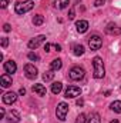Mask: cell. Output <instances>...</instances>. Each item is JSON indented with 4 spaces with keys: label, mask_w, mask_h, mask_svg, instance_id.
Segmentation results:
<instances>
[{
    "label": "cell",
    "mask_w": 121,
    "mask_h": 123,
    "mask_svg": "<svg viewBox=\"0 0 121 123\" xmlns=\"http://www.w3.org/2000/svg\"><path fill=\"white\" fill-rule=\"evenodd\" d=\"M110 123H118V120H113V122H110Z\"/></svg>",
    "instance_id": "obj_36"
},
{
    "label": "cell",
    "mask_w": 121,
    "mask_h": 123,
    "mask_svg": "<svg viewBox=\"0 0 121 123\" xmlns=\"http://www.w3.org/2000/svg\"><path fill=\"white\" fill-rule=\"evenodd\" d=\"M0 113H1V116H3V117L6 116V110H4V107H0Z\"/></svg>",
    "instance_id": "obj_34"
},
{
    "label": "cell",
    "mask_w": 121,
    "mask_h": 123,
    "mask_svg": "<svg viewBox=\"0 0 121 123\" xmlns=\"http://www.w3.org/2000/svg\"><path fill=\"white\" fill-rule=\"evenodd\" d=\"M11 76L9 74V73H4V74H1V77H0V85H1V87H9V86H11Z\"/></svg>",
    "instance_id": "obj_12"
},
{
    "label": "cell",
    "mask_w": 121,
    "mask_h": 123,
    "mask_svg": "<svg viewBox=\"0 0 121 123\" xmlns=\"http://www.w3.org/2000/svg\"><path fill=\"white\" fill-rule=\"evenodd\" d=\"M76 123H86V115H84V113L78 115L77 119H76Z\"/></svg>",
    "instance_id": "obj_24"
},
{
    "label": "cell",
    "mask_w": 121,
    "mask_h": 123,
    "mask_svg": "<svg viewBox=\"0 0 121 123\" xmlns=\"http://www.w3.org/2000/svg\"><path fill=\"white\" fill-rule=\"evenodd\" d=\"M19 93H20V94H26V89H24V87H22V89L19 90Z\"/></svg>",
    "instance_id": "obj_35"
},
{
    "label": "cell",
    "mask_w": 121,
    "mask_h": 123,
    "mask_svg": "<svg viewBox=\"0 0 121 123\" xmlns=\"http://www.w3.org/2000/svg\"><path fill=\"white\" fill-rule=\"evenodd\" d=\"M34 7V3L31 0H27V1H17L14 4V12L17 14H24L27 12H30L31 9Z\"/></svg>",
    "instance_id": "obj_2"
},
{
    "label": "cell",
    "mask_w": 121,
    "mask_h": 123,
    "mask_svg": "<svg viewBox=\"0 0 121 123\" xmlns=\"http://www.w3.org/2000/svg\"><path fill=\"white\" fill-rule=\"evenodd\" d=\"M76 27H77L78 33H86V31L88 30V22L87 20H78L76 23Z\"/></svg>",
    "instance_id": "obj_13"
},
{
    "label": "cell",
    "mask_w": 121,
    "mask_h": 123,
    "mask_svg": "<svg viewBox=\"0 0 121 123\" xmlns=\"http://www.w3.org/2000/svg\"><path fill=\"white\" fill-rule=\"evenodd\" d=\"M88 46H90L91 50H98L103 46V39L100 36H97V34H93L88 39Z\"/></svg>",
    "instance_id": "obj_5"
},
{
    "label": "cell",
    "mask_w": 121,
    "mask_h": 123,
    "mask_svg": "<svg viewBox=\"0 0 121 123\" xmlns=\"http://www.w3.org/2000/svg\"><path fill=\"white\" fill-rule=\"evenodd\" d=\"M4 119H7L10 123H19L20 122V113L17 110H10Z\"/></svg>",
    "instance_id": "obj_11"
},
{
    "label": "cell",
    "mask_w": 121,
    "mask_h": 123,
    "mask_svg": "<svg viewBox=\"0 0 121 123\" xmlns=\"http://www.w3.org/2000/svg\"><path fill=\"white\" fill-rule=\"evenodd\" d=\"M46 42V36H43V34H40V36H36V37H33L30 42H29V49H37L41 43H44Z\"/></svg>",
    "instance_id": "obj_8"
},
{
    "label": "cell",
    "mask_w": 121,
    "mask_h": 123,
    "mask_svg": "<svg viewBox=\"0 0 121 123\" xmlns=\"http://www.w3.org/2000/svg\"><path fill=\"white\" fill-rule=\"evenodd\" d=\"M51 47H53V46H51L50 43H46V44H44V50H46V52H51V50H50Z\"/></svg>",
    "instance_id": "obj_29"
},
{
    "label": "cell",
    "mask_w": 121,
    "mask_h": 123,
    "mask_svg": "<svg viewBox=\"0 0 121 123\" xmlns=\"http://www.w3.org/2000/svg\"><path fill=\"white\" fill-rule=\"evenodd\" d=\"M84 74H86V70L83 67H80V66H74L68 72V77L71 80H81L84 77Z\"/></svg>",
    "instance_id": "obj_3"
},
{
    "label": "cell",
    "mask_w": 121,
    "mask_h": 123,
    "mask_svg": "<svg viewBox=\"0 0 121 123\" xmlns=\"http://www.w3.org/2000/svg\"><path fill=\"white\" fill-rule=\"evenodd\" d=\"M37 67L34 66V64H31V63H27L26 66H24V74H26V77L27 79H30V80H33V79H36L37 77Z\"/></svg>",
    "instance_id": "obj_6"
},
{
    "label": "cell",
    "mask_w": 121,
    "mask_h": 123,
    "mask_svg": "<svg viewBox=\"0 0 121 123\" xmlns=\"http://www.w3.org/2000/svg\"><path fill=\"white\" fill-rule=\"evenodd\" d=\"M33 92L36 93L37 96H46V87H44V85H40V83H37V85H34L33 86Z\"/></svg>",
    "instance_id": "obj_14"
},
{
    "label": "cell",
    "mask_w": 121,
    "mask_h": 123,
    "mask_svg": "<svg viewBox=\"0 0 121 123\" xmlns=\"http://www.w3.org/2000/svg\"><path fill=\"white\" fill-rule=\"evenodd\" d=\"M93 67H94V77L95 79H103L105 74V69H104V63L101 57H94L93 59Z\"/></svg>",
    "instance_id": "obj_1"
},
{
    "label": "cell",
    "mask_w": 121,
    "mask_h": 123,
    "mask_svg": "<svg viewBox=\"0 0 121 123\" xmlns=\"http://www.w3.org/2000/svg\"><path fill=\"white\" fill-rule=\"evenodd\" d=\"M7 4H9V0H1V1H0V6H1L3 9L7 7Z\"/></svg>",
    "instance_id": "obj_30"
},
{
    "label": "cell",
    "mask_w": 121,
    "mask_h": 123,
    "mask_svg": "<svg viewBox=\"0 0 121 123\" xmlns=\"http://www.w3.org/2000/svg\"><path fill=\"white\" fill-rule=\"evenodd\" d=\"M53 47H54L57 52H61V46H60V44H53Z\"/></svg>",
    "instance_id": "obj_32"
},
{
    "label": "cell",
    "mask_w": 121,
    "mask_h": 123,
    "mask_svg": "<svg viewBox=\"0 0 121 123\" xmlns=\"http://www.w3.org/2000/svg\"><path fill=\"white\" fill-rule=\"evenodd\" d=\"M68 113V105L66 102H60L57 105V109H56V115H57V119H60L61 122L66 120V116Z\"/></svg>",
    "instance_id": "obj_4"
},
{
    "label": "cell",
    "mask_w": 121,
    "mask_h": 123,
    "mask_svg": "<svg viewBox=\"0 0 121 123\" xmlns=\"http://www.w3.org/2000/svg\"><path fill=\"white\" fill-rule=\"evenodd\" d=\"M7 44H9V39H7V37H3V39H1V47L6 49Z\"/></svg>",
    "instance_id": "obj_26"
},
{
    "label": "cell",
    "mask_w": 121,
    "mask_h": 123,
    "mask_svg": "<svg viewBox=\"0 0 121 123\" xmlns=\"http://www.w3.org/2000/svg\"><path fill=\"white\" fill-rule=\"evenodd\" d=\"M73 50H74V55H76V56H81V55L84 53V46H83V44H76V46L73 47Z\"/></svg>",
    "instance_id": "obj_21"
},
{
    "label": "cell",
    "mask_w": 121,
    "mask_h": 123,
    "mask_svg": "<svg viewBox=\"0 0 121 123\" xmlns=\"http://www.w3.org/2000/svg\"><path fill=\"white\" fill-rule=\"evenodd\" d=\"M80 94H81V89H80V87H77V86H68L67 90H66V93H64V97L73 99V97H77V96H80Z\"/></svg>",
    "instance_id": "obj_7"
},
{
    "label": "cell",
    "mask_w": 121,
    "mask_h": 123,
    "mask_svg": "<svg viewBox=\"0 0 121 123\" xmlns=\"http://www.w3.org/2000/svg\"><path fill=\"white\" fill-rule=\"evenodd\" d=\"M16 99H17V94L14 92H7L3 94V103H6V105H13L16 102Z\"/></svg>",
    "instance_id": "obj_10"
},
{
    "label": "cell",
    "mask_w": 121,
    "mask_h": 123,
    "mask_svg": "<svg viewBox=\"0 0 121 123\" xmlns=\"http://www.w3.org/2000/svg\"><path fill=\"white\" fill-rule=\"evenodd\" d=\"M43 22H44V17H43L41 14H36V16L33 17V25H34V26H41Z\"/></svg>",
    "instance_id": "obj_20"
},
{
    "label": "cell",
    "mask_w": 121,
    "mask_h": 123,
    "mask_svg": "<svg viewBox=\"0 0 121 123\" xmlns=\"http://www.w3.org/2000/svg\"><path fill=\"white\" fill-rule=\"evenodd\" d=\"M105 33H108V34H118V33H121V30L117 29V26L114 23H108L107 27H105Z\"/></svg>",
    "instance_id": "obj_15"
},
{
    "label": "cell",
    "mask_w": 121,
    "mask_h": 123,
    "mask_svg": "<svg viewBox=\"0 0 121 123\" xmlns=\"http://www.w3.org/2000/svg\"><path fill=\"white\" fill-rule=\"evenodd\" d=\"M83 105H84L83 99H78V100H77V106H83Z\"/></svg>",
    "instance_id": "obj_33"
},
{
    "label": "cell",
    "mask_w": 121,
    "mask_h": 123,
    "mask_svg": "<svg viewBox=\"0 0 121 123\" xmlns=\"http://www.w3.org/2000/svg\"><path fill=\"white\" fill-rule=\"evenodd\" d=\"M53 77H54L53 70H47V72L43 73V79H44V82H50V80H53Z\"/></svg>",
    "instance_id": "obj_22"
},
{
    "label": "cell",
    "mask_w": 121,
    "mask_h": 123,
    "mask_svg": "<svg viewBox=\"0 0 121 123\" xmlns=\"http://www.w3.org/2000/svg\"><path fill=\"white\" fill-rule=\"evenodd\" d=\"M3 30H4V31H10V25H7V23H6V25L3 26Z\"/></svg>",
    "instance_id": "obj_31"
},
{
    "label": "cell",
    "mask_w": 121,
    "mask_h": 123,
    "mask_svg": "<svg viewBox=\"0 0 121 123\" xmlns=\"http://www.w3.org/2000/svg\"><path fill=\"white\" fill-rule=\"evenodd\" d=\"M87 123H101L100 115H98V113H93V115L90 116V119L87 120Z\"/></svg>",
    "instance_id": "obj_23"
},
{
    "label": "cell",
    "mask_w": 121,
    "mask_h": 123,
    "mask_svg": "<svg viewBox=\"0 0 121 123\" xmlns=\"http://www.w3.org/2000/svg\"><path fill=\"white\" fill-rule=\"evenodd\" d=\"M68 0H54V6H56V9H66L67 6H68Z\"/></svg>",
    "instance_id": "obj_17"
},
{
    "label": "cell",
    "mask_w": 121,
    "mask_h": 123,
    "mask_svg": "<svg viewBox=\"0 0 121 123\" xmlns=\"http://www.w3.org/2000/svg\"><path fill=\"white\" fill-rule=\"evenodd\" d=\"M27 57H29L30 60H38V56H37L36 53H33V52H30V53L27 55Z\"/></svg>",
    "instance_id": "obj_25"
},
{
    "label": "cell",
    "mask_w": 121,
    "mask_h": 123,
    "mask_svg": "<svg viewBox=\"0 0 121 123\" xmlns=\"http://www.w3.org/2000/svg\"><path fill=\"white\" fill-rule=\"evenodd\" d=\"M68 19H70V20L74 19V9H71V10L68 12Z\"/></svg>",
    "instance_id": "obj_28"
},
{
    "label": "cell",
    "mask_w": 121,
    "mask_h": 123,
    "mask_svg": "<svg viewBox=\"0 0 121 123\" xmlns=\"http://www.w3.org/2000/svg\"><path fill=\"white\" fill-rule=\"evenodd\" d=\"M103 4H104V0H95V1H94V6H95V7H100V6H103Z\"/></svg>",
    "instance_id": "obj_27"
},
{
    "label": "cell",
    "mask_w": 121,
    "mask_h": 123,
    "mask_svg": "<svg viewBox=\"0 0 121 123\" xmlns=\"http://www.w3.org/2000/svg\"><path fill=\"white\" fill-rule=\"evenodd\" d=\"M61 66H63V62H61V59H54V60L50 63V67H51V70H53V72L60 70Z\"/></svg>",
    "instance_id": "obj_16"
},
{
    "label": "cell",
    "mask_w": 121,
    "mask_h": 123,
    "mask_svg": "<svg viewBox=\"0 0 121 123\" xmlns=\"http://www.w3.org/2000/svg\"><path fill=\"white\" fill-rule=\"evenodd\" d=\"M111 110L113 112H116V113H121V100H114L113 103H111Z\"/></svg>",
    "instance_id": "obj_18"
},
{
    "label": "cell",
    "mask_w": 121,
    "mask_h": 123,
    "mask_svg": "<svg viewBox=\"0 0 121 123\" xmlns=\"http://www.w3.org/2000/svg\"><path fill=\"white\" fill-rule=\"evenodd\" d=\"M61 90H63V85H61L60 82H54L51 85V92L54 93V94H59Z\"/></svg>",
    "instance_id": "obj_19"
},
{
    "label": "cell",
    "mask_w": 121,
    "mask_h": 123,
    "mask_svg": "<svg viewBox=\"0 0 121 123\" xmlns=\"http://www.w3.org/2000/svg\"><path fill=\"white\" fill-rule=\"evenodd\" d=\"M4 70H6V73H9V74L16 73V70H17V64H16V62L14 60L4 62Z\"/></svg>",
    "instance_id": "obj_9"
}]
</instances>
